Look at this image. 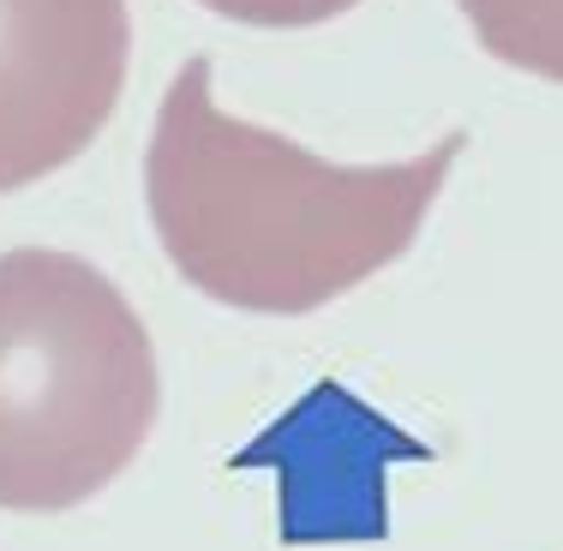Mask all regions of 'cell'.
<instances>
[{"label": "cell", "mask_w": 563, "mask_h": 551, "mask_svg": "<svg viewBox=\"0 0 563 551\" xmlns=\"http://www.w3.org/2000/svg\"><path fill=\"white\" fill-rule=\"evenodd\" d=\"M455 7L492 60L563 85V0H455Z\"/></svg>", "instance_id": "4"}, {"label": "cell", "mask_w": 563, "mask_h": 551, "mask_svg": "<svg viewBox=\"0 0 563 551\" xmlns=\"http://www.w3.org/2000/svg\"><path fill=\"white\" fill-rule=\"evenodd\" d=\"M156 348L132 300L78 252H0V509L97 497L156 426Z\"/></svg>", "instance_id": "2"}, {"label": "cell", "mask_w": 563, "mask_h": 551, "mask_svg": "<svg viewBox=\"0 0 563 551\" xmlns=\"http://www.w3.org/2000/svg\"><path fill=\"white\" fill-rule=\"evenodd\" d=\"M467 132L401 163H330L288 132L228 114L210 60L168 78L144 151V205L168 264L240 312H312L420 240Z\"/></svg>", "instance_id": "1"}, {"label": "cell", "mask_w": 563, "mask_h": 551, "mask_svg": "<svg viewBox=\"0 0 563 551\" xmlns=\"http://www.w3.org/2000/svg\"><path fill=\"white\" fill-rule=\"evenodd\" d=\"M132 66L126 0H0V192L66 168Z\"/></svg>", "instance_id": "3"}, {"label": "cell", "mask_w": 563, "mask_h": 551, "mask_svg": "<svg viewBox=\"0 0 563 551\" xmlns=\"http://www.w3.org/2000/svg\"><path fill=\"white\" fill-rule=\"evenodd\" d=\"M210 12L240 24H264V31H294V24H324L336 12L360 7V0H205Z\"/></svg>", "instance_id": "5"}]
</instances>
